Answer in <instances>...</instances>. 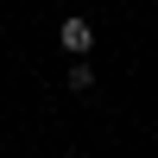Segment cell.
Listing matches in <instances>:
<instances>
[{"mask_svg": "<svg viewBox=\"0 0 158 158\" xmlns=\"http://www.w3.org/2000/svg\"><path fill=\"white\" fill-rule=\"evenodd\" d=\"M57 44L70 51V57H89V51H95V19H63L57 25Z\"/></svg>", "mask_w": 158, "mask_h": 158, "instance_id": "6da1fadb", "label": "cell"}, {"mask_svg": "<svg viewBox=\"0 0 158 158\" xmlns=\"http://www.w3.org/2000/svg\"><path fill=\"white\" fill-rule=\"evenodd\" d=\"M63 82H70L76 95H89V89H95V63H89V57H76L70 70H63Z\"/></svg>", "mask_w": 158, "mask_h": 158, "instance_id": "7a4b0ae2", "label": "cell"}]
</instances>
